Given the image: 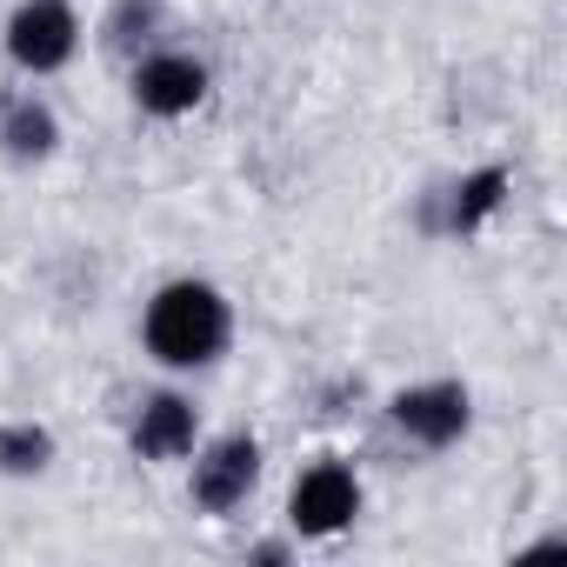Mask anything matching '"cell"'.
<instances>
[{
	"mask_svg": "<svg viewBox=\"0 0 567 567\" xmlns=\"http://www.w3.org/2000/svg\"><path fill=\"white\" fill-rule=\"evenodd\" d=\"M388 414H394V427H401L408 441H421V447H454V441L467 434V421H474V401H467L461 381H421V388H401Z\"/></svg>",
	"mask_w": 567,
	"mask_h": 567,
	"instance_id": "5",
	"label": "cell"
},
{
	"mask_svg": "<svg viewBox=\"0 0 567 567\" xmlns=\"http://www.w3.org/2000/svg\"><path fill=\"white\" fill-rule=\"evenodd\" d=\"M507 187H514L507 167H474V174H461L454 194H447V234H474V227L507 200Z\"/></svg>",
	"mask_w": 567,
	"mask_h": 567,
	"instance_id": "9",
	"label": "cell"
},
{
	"mask_svg": "<svg viewBox=\"0 0 567 567\" xmlns=\"http://www.w3.org/2000/svg\"><path fill=\"white\" fill-rule=\"evenodd\" d=\"M200 441V408L187 394H154L134 414V454L141 461H181Z\"/></svg>",
	"mask_w": 567,
	"mask_h": 567,
	"instance_id": "7",
	"label": "cell"
},
{
	"mask_svg": "<svg viewBox=\"0 0 567 567\" xmlns=\"http://www.w3.org/2000/svg\"><path fill=\"white\" fill-rule=\"evenodd\" d=\"M141 341L161 368H214L234 341V308L214 280H167L147 301Z\"/></svg>",
	"mask_w": 567,
	"mask_h": 567,
	"instance_id": "1",
	"label": "cell"
},
{
	"mask_svg": "<svg viewBox=\"0 0 567 567\" xmlns=\"http://www.w3.org/2000/svg\"><path fill=\"white\" fill-rule=\"evenodd\" d=\"M74 48H81V14L68 0H21L8 14V61L21 74H54L74 61Z\"/></svg>",
	"mask_w": 567,
	"mask_h": 567,
	"instance_id": "2",
	"label": "cell"
},
{
	"mask_svg": "<svg viewBox=\"0 0 567 567\" xmlns=\"http://www.w3.org/2000/svg\"><path fill=\"white\" fill-rule=\"evenodd\" d=\"M161 28V0H114V14H107V48L114 54H134L147 48Z\"/></svg>",
	"mask_w": 567,
	"mask_h": 567,
	"instance_id": "11",
	"label": "cell"
},
{
	"mask_svg": "<svg viewBox=\"0 0 567 567\" xmlns=\"http://www.w3.org/2000/svg\"><path fill=\"white\" fill-rule=\"evenodd\" d=\"M260 487V441L254 434H220L194 461V507L200 514H234Z\"/></svg>",
	"mask_w": 567,
	"mask_h": 567,
	"instance_id": "4",
	"label": "cell"
},
{
	"mask_svg": "<svg viewBox=\"0 0 567 567\" xmlns=\"http://www.w3.org/2000/svg\"><path fill=\"white\" fill-rule=\"evenodd\" d=\"M354 514H361V474L348 461H315L288 494V520L308 540H328V534L354 527Z\"/></svg>",
	"mask_w": 567,
	"mask_h": 567,
	"instance_id": "3",
	"label": "cell"
},
{
	"mask_svg": "<svg viewBox=\"0 0 567 567\" xmlns=\"http://www.w3.org/2000/svg\"><path fill=\"white\" fill-rule=\"evenodd\" d=\"M207 61L194 54H141L134 61V107L154 114V121H181L207 101Z\"/></svg>",
	"mask_w": 567,
	"mask_h": 567,
	"instance_id": "6",
	"label": "cell"
},
{
	"mask_svg": "<svg viewBox=\"0 0 567 567\" xmlns=\"http://www.w3.org/2000/svg\"><path fill=\"white\" fill-rule=\"evenodd\" d=\"M54 461V434L34 421H8L0 427V474H41Z\"/></svg>",
	"mask_w": 567,
	"mask_h": 567,
	"instance_id": "10",
	"label": "cell"
},
{
	"mask_svg": "<svg viewBox=\"0 0 567 567\" xmlns=\"http://www.w3.org/2000/svg\"><path fill=\"white\" fill-rule=\"evenodd\" d=\"M0 141H8L14 161H48L61 147V121H54L48 101L28 94V101H8V114H0Z\"/></svg>",
	"mask_w": 567,
	"mask_h": 567,
	"instance_id": "8",
	"label": "cell"
}]
</instances>
